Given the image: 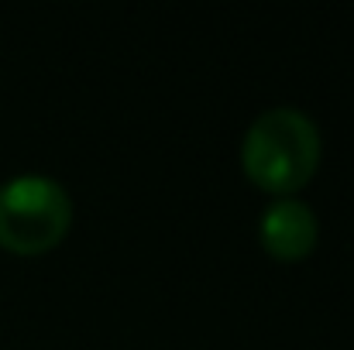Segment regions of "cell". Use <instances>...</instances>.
Returning a JSON list of instances; mask_svg holds the SVG:
<instances>
[{
    "mask_svg": "<svg viewBox=\"0 0 354 350\" xmlns=\"http://www.w3.org/2000/svg\"><path fill=\"white\" fill-rule=\"evenodd\" d=\"M241 162L261 189L292 193L320 165V130L299 107L261 110L244 130Z\"/></svg>",
    "mask_w": 354,
    "mask_h": 350,
    "instance_id": "6da1fadb",
    "label": "cell"
},
{
    "mask_svg": "<svg viewBox=\"0 0 354 350\" xmlns=\"http://www.w3.org/2000/svg\"><path fill=\"white\" fill-rule=\"evenodd\" d=\"M73 224L69 193L41 172L14 175L0 186V244L17 254H38L62 240Z\"/></svg>",
    "mask_w": 354,
    "mask_h": 350,
    "instance_id": "7a4b0ae2",
    "label": "cell"
},
{
    "mask_svg": "<svg viewBox=\"0 0 354 350\" xmlns=\"http://www.w3.org/2000/svg\"><path fill=\"white\" fill-rule=\"evenodd\" d=\"M258 231L275 257H303L317 244V213L296 196H279L265 206Z\"/></svg>",
    "mask_w": 354,
    "mask_h": 350,
    "instance_id": "3957f363",
    "label": "cell"
}]
</instances>
